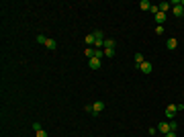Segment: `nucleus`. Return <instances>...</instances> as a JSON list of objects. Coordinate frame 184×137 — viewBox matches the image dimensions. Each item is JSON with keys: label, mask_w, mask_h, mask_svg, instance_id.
Listing matches in <instances>:
<instances>
[{"label": "nucleus", "mask_w": 184, "mask_h": 137, "mask_svg": "<svg viewBox=\"0 0 184 137\" xmlns=\"http://www.w3.org/2000/svg\"><path fill=\"white\" fill-rule=\"evenodd\" d=\"M102 109H104L102 100H96V103H92V115H98V113H102Z\"/></svg>", "instance_id": "nucleus-1"}, {"label": "nucleus", "mask_w": 184, "mask_h": 137, "mask_svg": "<svg viewBox=\"0 0 184 137\" xmlns=\"http://www.w3.org/2000/svg\"><path fill=\"white\" fill-rule=\"evenodd\" d=\"M176 113H178V106H176V104H168V106H166V117H168V119H172Z\"/></svg>", "instance_id": "nucleus-2"}, {"label": "nucleus", "mask_w": 184, "mask_h": 137, "mask_svg": "<svg viewBox=\"0 0 184 137\" xmlns=\"http://www.w3.org/2000/svg\"><path fill=\"white\" fill-rule=\"evenodd\" d=\"M172 12H174V16H184V6L182 4H174V8H172Z\"/></svg>", "instance_id": "nucleus-3"}, {"label": "nucleus", "mask_w": 184, "mask_h": 137, "mask_svg": "<svg viewBox=\"0 0 184 137\" xmlns=\"http://www.w3.org/2000/svg\"><path fill=\"white\" fill-rule=\"evenodd\" d=\"M88 66H90V70H98L100 68V59H98V57H90V59H88Z\"/></svg>", "instance_id": "nucleus-4"}, {"label": "nucleus", "mask_w": 184, "mask_h": 137, "mask_svg": "<svg viewBox=\"0 0 184 137\" xmlns=\"http://www.w3.org/2000/svg\"><path fill=\"white\" fill-rule=\"evenodd\" d=\"M158 131L164 133V135H166V133H170V123H160V125H158Z\"/></svg>", "instance_id": "nucleus-5"}, {"label": "nucleus", "mask_w": 184, "mask_h": 137, "mask_svg": "<svg viewBox=\"0 0 184 137\" xmlns=\"http://www.w3.org/2000/svg\"><path fill=\"white\" fill-rule=\"evenodd\" d=\"M139 70H141L143 74H150V72H151V64H150V61H143V64L139 66Z\"/></svg>", "instance_id": "nucleus-6"}, {"label": "nucleus", "mask_w": 184, "mask_h": 137, "mask_svg": "<svg viewBox=\"0 0 184 137\" xmlns=\"http://www.w3.org/2000/svg\"><path fill=\"white\" fill-rule=\"evenodd\" d=\"M139 8H141V10H151V2L150 0H141V2H139Z\"/></svg>", "instance_id": "nucleus-7"}, {"label": "nucleus", "mask_w": 184, "mask_h": 137, "mask_svg": "<svg viewBox=\"0 0 184 137\" xmlns=\"http://www.w3.org/2000/svg\"><path fill=\"white\" fill-rule=\"evenodd\" d=\"M115 39H104V49H115Z\"/></svg>", "instance_id": "nucleus-8"}, {"label": "nucleus", "mask_w": 184, "mask_h": 137, "mask_svg": "<svg viewBox=\"0 0 184 137\" xmlns=\"http://www.w3.org/2000/svg\"><path fill=\"white\" fill-rule=\"evenodd\" d=\"M94 41H96V37H94V33H92V35H86V47L94 45Z\"/></svg>", "instance_id": "nucleus-9"}, {"label": "nucleus", "mask_w": 184, "mask_h": 137, "mask_svg": "<svg viewBox=\"0 0 184 137\" xmlns=\"http://www.w3.org/2000/svg\"><path fill=\"white\" fill-rule=\"evenodd\" d=\"M156 21L158 23H166V12H156Z\"/></svg>", "instance_id": "nucleus-10"}, {"label": "nucleus", "mask_w": 184, "mask_h": 137, "mask_svg": "<svg viewBox=\"0 0 184 137\" xmlns=\"http://www.w3.org/2000/svg\"><path fill=\"white\" fill-rule=\"evenodd\" d=\"M45 47H47V49H55V47H58V43H55V39H47Z\"/></svg>", "instance_id": "nucleus-11"}, {"label": "nucleus", "mask_w": 184, "mask_h": 137, "mask_svg": "<svg viewBox=\"0 0 184 137\" xmlns=\"http://www.w3.org/2000/svg\"><path fill=\"white\" fill-rule=\"evenodd\" d=\"M143 61H145V59H143V55H141V53H135V66H141V64H143Z\"/></svg>", "instance_id": "nucleus-12"}, {"label": "nucleus", "mask_w": 184, "mask_h": 137, "mask_svg": "<svg viewBox=\"0 0 184 137\" xmlns=\"http://www.w3.org/2000/svg\"><path fill=\"white\" fill-rule=\"evenodd\" d=\"M158 8H160V12H168L170 4H168V2H162V4H158Z\"/></svg>", "instance_id": "nucleus-13"}, {"label": "nucleus", "mask_w": 184, "mask_h": 137, "mask_svg": "<svg viewBox=\"0 0 184 137\" xmlns=\"http://www.w3.org/2000/svg\"><path fill=\"white\" fill-rule=\"evenodd\" d=\"M178 47V41L176 39H168V49H176Z\"/></svg>", "instance_id": "nucleus-14"}, {"label": "nucleus", "mask_w": 184, "mask_h": 137, "mask_svg": "<svg viewBox=\"0 0 184 137\" xmlns=\"http://www.w3.org/2000/svg\"><path fill=\"white\" fill-rule=\"evenodd\" d=\"M37 43L45 45V43H47V37H45V35H37Z\"/></svg>", "instance_id": "nucleus-15"}, {"label": "nucleus", "mask_w": 184, "mask_h": 137, "mask_svg": "<svg viewBox=\"0 0 184 137\" xmlns=\"http://www.w3.org/2000/svg\"><path fill=\"white\" fill-rule=\"evenodd\" d=\"M86 57H88V59L94 57V47H86Z\"/></svg>", "instance_id": "nucleus-16"}, {"label": "nucleus", "mask_w": 184, "mask_h": 137, "mask_svg": "<svg viewBox=\"0 0 184 137\" xmlns=\"http://www.w3.org/2000/svg\"><path fill=\"white\" fill-rule=\"evenodd\" d=\"M104 55L106 57H115V49H104Z\"/></svg>", "instance_id": "nucleus-17"}, {"label": "nucleus", "mask_w": 184, "mask_h": 137, "mask_svg": "<svg viewBox=\"0 0 184 137\" xmlns=\"http://www.w3.org/2000/svg\"><path fill=\"white\" fill-rule=\"evenodd\" d=\"M102 55H104V53H102V49H94V57H98V59H100Z\"/></svg>", "instance_id": "nucleus-18"}, {"label": "nucleus", "mask_w": 184, "mask_h": 137, "mask_svg": "<svg viewBox=\"0 0 184 137\" xmlns=\"http://www.w3.org/2000/svg\"><path fill=\"white\" fill-rule=\"evenodd\" d=\"M156 35H164V27H162V25L156 27Z\"/></svg>", "instance_id": "nucleus-19"}, {"label": "nucleus", "mask_w": 184, "mask_h": 137, "mask_svg": "<svg viewBox=\"0 0 184 137\" xmlns=\"http://www.w3.org/2000/svg\"><path fill=\"white\" fill-rule=\"evenodd\" d=\"M94 37H96V39H104V35H102V31H94Z\"/></svg>", "instance_id": "nucleus-20"}, {"label": "nucleus", "mask_w": 184, "mask_h": 137, "mask_svg": "<svg viewBox=\"0 0 184 137\" xmlns=\"http://www.w3.org/2000/svg\"><path fill=\"white\" fill-rule=\"evenodd\" d=\"M33 131H35V133L41 131V123H33Z\"/></svg>", "instance_id": "nucleus-21"}, {"label": "nucleus", "mask_w": 184, "mask_h": 137, "mask_svg": "<svg viewBox=\"0 0 184 137\" xmlns=\"http://www.w3.org/2000/svg\"><path fill=\"white\" fill-rule=\"evenodd\" d=\"M178 125H176V121H170V131H176Z\"/></svg>", "instance_id": "nucleus-22"}, {"label": "nucleus", "mask_w": 184, "mask_h": 137, "mask_svg": "<svg viewBox=\"0 0 184 137\" xmlns=\"http://www.w3.org/2000/svg\"><path fill=\"white\" fill-rule=\"evenodd\" d=\"M37 137H47V133L43 131V129H41V131H37Z\"/></svg>", "instance_id": "nucleus-23"}, {"label": "nucleus", "mask_w": 184, "mask_h": 137, "mask_svg": "<svg viewBox=\"0 0 184 137\" xmlns=\"http://www.w3.org/2000/svg\"><path fill=\"white\" fill-rule=\"evenodd\" d=\"M166 137H176V131H170V133H166Z\"/></svg>", "instance_id": "nucleus-24"}]
</instances>
